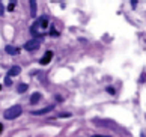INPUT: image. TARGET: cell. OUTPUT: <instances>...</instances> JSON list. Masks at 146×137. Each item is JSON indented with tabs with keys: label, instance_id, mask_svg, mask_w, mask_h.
Masks as SVG:
<instances>
[{
	"label": "cell",
	"instance_id": "cell-1",
	"mask_svg": "<svg viewBox=\"0 0 146 137\" xmlns=\"http://www.w3.org/2000/svg\"><path fill=\"white\" fill-rule=\"evenodd\" d=\"M21 113H23V108H21V106L17 104V106H12V107H9L8 110H5L3 116H5V119L12 120V119H17Z\"/></svg>",
	"mask_w": 146,
	"mask_h": 137
},
{
	"label": "cell",
	"instance_id": "cell-2",
	"mask_svg": "<svg viewBox=\"0 0 146 137\" xmlns=\"http://www.w3.org/2000/svg\"><path fill=\"white\" fill-rule=\"evenodd\" d=\"M39 45H41V39L39 38H33V39H30V41H27L24 44V48L27 51H33V50H38Z\"/></svg>",
	"mask_w": 146,
	"mask_h": 137
},
{
	"label": "cell",
	"instance_id": "cell-3",
	"mask_svg": "<svg viewBox=\"0 0 146 137\" xmlns=\"http://www.w3.org/2000/svg\"><path fill=\"white\" fill-rule=\"evenodd\" d=\"M53 57V51H47L44 56H42V59L39 60V63L41 65H47V63H50V60Z\"/></svg>",
	"mask_w": 146,
	"mask_h": 137
},
{
	"label": "cell",
	"instance_id": "cell-4",
	"mask_svg": "<svg viewBox=\"0 0 146 137\" xmlns=\"http://www.w3.org/2000/svg\"><path fill=\"white\" fill-rule=\"evenodd\" d=\"M53 108H54V106H48V107H45V108H41V110H33L32 112V114H45V113H48V112H51Z\"/></svg>",
	"mask_w": 146,
	"mask_h": 137
},
{
	"label": "cell",
	"instance_id": "cell-5",
	"mask_svg": "<svg viewBox=\"0 0 146 137\" xmlns=\"http://www.w3.org/2000/svg\"><path fill=\"white\" fill-rule=\"evenodd\" d=\"M20 72H21V68L15 65V67H12V68L9 69V74L8 75H9V77H15V75H18Z\"/></svg>",
	"mask_w": 146,
	"mask_h": 137
},
{
	"label": "cell",
	"instance_id": "cell-6",
	"mask_svg": "<svg viewBox=\"0 0 146 137\" xmlns=\"http://www.w3.org/2000/svg\"><path fill=\"white\" fill-rule=\"evenodd\" d=\"M5 51H6L8 54H12V56H15V54H18V48H15V47H12V45H6L5 47Z\"/></svg>",
	"mask_w": 146,
	"mask_h": 137
},
{
	"label": "cell",
	"instance_id": "cell-7",
	"mask_svg": "<svg viewBox=\"0 0 146 137\" xmlns=\"http://www.w3.org/2000/svg\"><path fill=\"white\" fill-rule=\"evenodd\" d=\"M39 101H41V94H39V92H35V94L30 96V102L35 106V104H38Z\"/></svg>",
	"mask_w": 146,
	"mask_h": 137
},
{
	"label": "cell",
	"instance_id": "cell-8",
	"mask_svg": "<svg viewBox=\"0 0 146 137\" xmlns=\"http://www.w3.org/2000/svg\"><path fill=\"white\" fill-rule=\"evenodd\" d=\"M30 14H32V17H36V2L35 0H30Z\"/></svg>",
	"mask_w": 146,
	"mask_h": 137
},
{
	"label": "cell",
	"instance_id": "cell-9",
	"mask_svg": "<svg viewBox=\"0 0 146 137\" xmlns=\"http://www.w3.org/2000/svg\"><path fill=\"white\" fill-rule=\"evenodd\" d=\"M26 90H27V84H26V83L18 84V92H20V94H23V92H26Z\"/></svg>",
	"mask_w": 146,
	"mask_h": 137
},
{
	"label": "cell",
	"instance_id": "cell-10",
	"mask_svg": "<svg viewBox=\"0 0 146 137\" xmlns=\"http://www.w3.org/2000/svg\"><path fill=\"white\" fill-rule=\"evenodd\" d=\"M50 35H51L53 38H56V36H59V32L54 29V27H51V32H50Z\"/></svg>",
	"mask_w": 146,
	"mask_h": 137
},
{
	"label": "cell",
	"instance_id": "cell-11",
	"mask_svg": "<svg viewBox=\"0 0 146 137\" xmlns=\"http://www.w3.org/2000/svg\"><path fill=\"white\" fill-rule=\"evenodd\" d=\"M5 84H6V86H11V84H12V81H11V77H9V75H6V78H5Z\"/></svg>",
	"mask_w": 146,
	"mask_h": 137
},
{
	"label": "cell",
	"instance_id": "cell-12",
	"mask_svg": "<svg viewBox=\"0 0 146 137\" xmlns=\"http://www.w3.org/2000/svg\"><path fill=\"white\" fill-rule=\"evenodd\" d=\"M14 8H15V2H11L8 6V11H14Z\"/></svg>",
	"mask_w": 146,
	"mask_h": 137
},
{
	"label": "cell",
	"instance_id": "cell-13",
	"mask_svg": "<svg viewBox=\"0 0 146 137\" xmlns=\"http://www.w3.org/2000/svg\"><path fill=\"white\" fill-rule=\"evenodd\" d=\"M57 118H71V114L69 113H62V114H59Z\"/></svg>",
	"mask_w": 146,
	"mask_h": 137
},
{
	"label": "cell",
	"instance_id": "cell-14",
	"mask_svg": "<svg viewBox=\"0 0 146 137\" xmlns=\"http://www.w3.org/2000/svg\"><path fill=\"white\" fill-rule=\"evenodd\" d=\"M5 14V8H3V3L0 2V15H3Z\"/></svg>",
	"mask_w": 146,
	"mask_h": 137
},
{
	"label": "cell",
	"instance_id": "cell-15",
	"mask_svg": "<svg viewBox=\"0 0 146 137\" xmlns=\"http://www.w3.org/2000/svg\"><path fill=\"white\" fill-rule=\"evenodd\" d=\"M107 92L111 94V95H115V89H113V87H107Z\"/></svg>",
	"mask_w": 146,
	"mask_h": 137
},
{
	"label": "cell",
	"instance_id": "cell-16",
	"mask_svg": "<svg viewBox=\"0 0 146 137\" xmlns=\"http://www.w3.org/2000/svg\"><path fill=\"white\" fill-rule=\"evenodd\" d=\"M2 131H3V125L0 124V133H2Z\"/></svg>",
	"mask_w": 146,
	"mask_h": 137
},
{
	"label": "cell",
	"instance_id": "cell-17",
	"mask_svg": "<svg viewBox=\"0 0 146 137\" xmlns=\"http://www.w3.org/2000/svg\"><path fill=\"white\" fill-rule=\"evenodd\" d=\"M94 137H109V136H94Z\"/></svg>",
	"mask_w": 146,
	"mask_h": 137
},
{
	"label": "cell",
	"instance_id": "cell-18",
	"mask_svg": "<svg viewBox=\"0 0 146 137\" xmlns=\"http://www.w3.org/2000/svg\"><path fill=\"white\" fill-rule=\"evenodd\" d=\"M0 89H2V84H0Z\"/></svg>",
	"mask_w": 146,
	"mask_h": 137
}]
</instances>
